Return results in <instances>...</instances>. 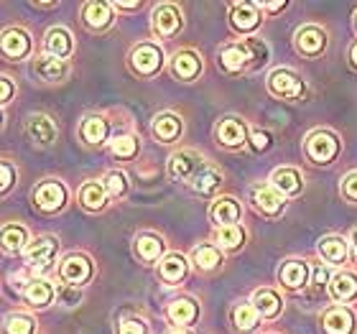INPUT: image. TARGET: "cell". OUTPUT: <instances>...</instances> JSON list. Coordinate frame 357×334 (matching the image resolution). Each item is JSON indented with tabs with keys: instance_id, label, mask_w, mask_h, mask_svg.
<instances>
[{
	"instance_id": "13",
	"label": "cell",
	"mask_w": 357,
	"mask_h": 334,
	"mask_svg": "<svg viewBox=\"0 0 357 334\" xmlns=\"http://www.w3.org/2000/svg\"><path fill=\"white\" fill-rule=\"evenodd\" d=\"M33 72H36V77L44 79V82H59V79L67 77L69 67L64 59H56L52 54H46V56H38V59L33 61Z\"/></svg>"
},
{
	"instance_id": "34",
	"label": "cell",
	"mask_w": 357,
	"mask_h": 334,
	"mask_svg": "<svg viewBox=\"0 0 357 334\" xmlns=\"http://www.w3.org/2000/svg\"><path fill=\"white\" fill-rule=\"evenodd\" d=\"M192 260L197 268L209 271V268H217L220 263H222V252H220V248H215V245H199L192 252Z\"/></svg>"
},
{
	"instance_id": "52",
	"label": "cell",
	"mask_w": 357,
	"mask_h": 334,
	"mask_svg": "<svg viewBox=\"0 0 357 334\" xmlns=\"http://www.w3.org/2000/svg\"><path fill=\"white\" fill-rule=\"evenodd\" d=\"M352 250H355V258H357V230L352 232Z\"/></svg>"
},
{
	"instance_id": "45",
	"label": "cell",
	"mask_w": 357,
	"mask_h": 334,
	"mask_svg": "<svg viewBox=\"0 0 357 334\" xmlns=\"http://www.w3.org/2000/svg\"><path fill=\"white\" fill-rule=\"evenodd\" d=\"M253 149L255 151H266L268 146H271V135L266 133V130H253Z\"/></svg>"
},
{
	"instance_id": "32",
	"label": "cell",
	"mask_w": 357,
	"mask_h": 334,
	"mask_svg": "<svg viewBox=\"0 0 357 334\" xmlns=\"http://www.w3.org/2000/svg\"><path fill=\"white\" fill-rule=\"evenodd\" d=\"M135 252H138V258H143L146 263H153V260H158V255L164 252V243H161V238L143 235V238L135 240Z\"/></svg>"
},
{
	"instance_id": "15",
	"label": "cell",
	"mask_w": 357,
	"mask_h": 334,
	"mask_svg": "<svg viewBox=\"0 0 357 334\" xmlns=\"http://www.w3.org/2000/svg\"><path fill=\"white\" fill-rule=\"evenodd\" d=\"M220 67L225 69V72H230V75H235V72H243L245 67H250V56H248L245 46L243 44H227L222 46V52H220Z\"/></svg>"
},
{
	"instance_id": "9",
	"label": "cell",
	"mask_w": 357,
	"mask_h": 334,
	"mask_svg": "<svg viewBox=\"0 0 357 334\" xmlns=\"http://www.w3.org/2000/svg\"><path fill=\"white\" fill-rule=\"evenodd\" d=\"M321 329L327 334H352L355 329V317L350 309L344 306H332L327 309V314L321 317Z\"/></svg>"
},
{
	"instance_id": "29",
	"label": "cell",
	"mask_w": 357,
	"mask_h": 334,
	"mask_svg": "<svg viewBox=\"0 0 357 334\" xmlns=\"http://www.w3.org/2000/svg\"><path fill=\"white\" fill-rule=\"evenodd\" d=\"M306 278H309V266H306L304 260H289V263H283V268H281L283 286L298 289V286L306 283Z\"/></svg>"
},
{
	"instance_id": "27",
	"label": "cell",
	"mask_w": 357,
	"mask_h": 334,
	"mask_svg": "<svg viewBox=\"0 0 357 334\" xmlns=\"http://www.w3.org/2000/svg\"><path fill=\"white\" fill-rule=\"evenodd\" d=\"M54 298V286L46 278H33V281L26 286V301H29L31 306H46L52 304Z\"/></svg>"
},
{
	"instance_id": "47",
	"label": "cell",
	"mask_w": 357,
	"mask_h": 334,
	"mask_svg": "<svg viewBox=\"0 0 357 334\" xmlns=\"http://www.w3.org/2000/svg\"><path fill=\"white\" fill-rule=\"evenodd\" d=\"M0 84H3V95H0V103L6 105L8 100H10V95H13V84H10V79H8V77H3V79H0Z\"/></svg>"
},
{
	"instance_id": "53",
	"label": "cell",
	"mask_w": 357,
	"mask_h": 334,
	"mask_svg": "<svg viewBox=\"0 0 357 334\" xmlns=\"http://www.w3.org/2000/svg\"><path fill=\"white\" fill-rule=\"evenodd\" d=\"M352 64H355V67H357V44L352 46Z\"/></svg>"
},
{
	"instance_id": "35",
	"label": "cell",
	"mask_w": 357,
	"mask_h": 334,
	"mask_svg": "<svg viewBox=\"0 0 357 334\" xmlns=\"http://www.w3.org/2000/svg\"><path fill=\"white\" fill-rule=\"evenodd\" d=\"M26 240H29V235H26V230H23L21 225H6L3 227V248H6L8 252H18L26 248Z\"/></svg>"
},
{
	"instance_id": "28",
	"label": "cell",
	"mask_w": 357,
	"mask_h": 334,
	"mask_svg": "<svg viewBox=\"0 0 357 334\" xmlns=\"http://www.w3.org/2000/svg\"><path fill=\"white\" fill-rule=\"evenodd\" d=\"M199 314V306L194 304L192 298H174L169 304V319L174 324H192Z\"/></svg>"
},
{
	"instance_id": "43",
	"label": "cell",
	"mask_w": 357,
	"mask_h": 334,
	"mask_svg": "<svg viewBox=\"0 0 357 334\" xmlns=\"http://www.w3.org/2000/svg\"><path fill=\"white\" fill-rule=\"evenodd\" d=\"M342 194L350 202H357V171H352V174H347V176H344V181H342Z\"/></svg>"
},
{
	"instance_id": "4",
	"label": "cell",
	"mask_w": 357,
	"mask_h": 334,
	"mask_svg": "<svg viewBox=\"0 0 357 334\" xmlns=\"http://www.w3.org/2000/svg\"><path fill=\"white\" fill-rule=\"evenodd\" d=\"M130 67L141 77H153L158 69L164 67V52L156 44L135 46L133 54H130Z\"/></svg>"
},
{
	"instance_id": "36",
	"label": "cell",
	"mask_w": 357,
	"mask_h": 334,
	"mask_svg": "<svg viewBox=\"0 0 357 334\" xmlns=\"http://www.w3.org/2000/svg\"><path fill=\"white\" fill-rule=\"evenodd\" d=\"M82 138L92 146H100L107 138V123L102 118H87L82 123Z\"/></svg>"
},
{
	"instance_id": "16",
	"label": "cell",
	"mask_w": 357,
	"mask_h": 334,
	"mask_svg": "<svg viewBox=\"0 0 357 334\" xmlns=\"http://www.w3.org/2000/svg\"><path fill=\"white\" fill-rule=\"evenodd\" d=\"M240 215H243V209H240V204L232 199V197H222V199H217L215 204H212V209H209V217H212V222H215L217 227L235 225L240 220Z\"/></svg>"
},
{
	"instance_id": "1",
	"label": "cell",
	"mask_w": 357,
	"mask_h": 334,
	"mask_svg": "<svg viewBox=\"0 0 357 334\" xmlns=\"http://www.w3.org/2000/svg\"><path fill=\"white\" fill-rule=\"evenodd\" d=\"M268 89H271L273 97H281V100H289V103L301 100L306 92L304 79H301L296 72H291V69H275V72H271V77H268Z\"/></svg>"
},
{
	"instance_id": "50",
	"label": "cell",
	"mask_w": 357,
	"mask_h": 334,
	"mask_svg": "<svg viewBox=\"0 0 357 334\" xmlns=\"http://www.w3.org/2000/svg\"><path fill=\"white\" fill-rule=\"evenodd\" d=\"M258 8H263V10H271V13H275V10H283V8H286V3H258Z\"/></svg>"
},
{
	"instance_id": "48",
	"label": "cell",
	"mask_w": 357,
	"mask_h": 334,
	"mask_svg": "<svg viewBox=\"0 0 357 334\" xmlns=\"http://www.w3.org/2000/svg\"><path fill=\"white\" fill-rule=\"evenodd\" d=\"M327 281H329L327 268H321V266L314 268V283H317V286H324V283H327Z\"/></svg>"
},
{
	"instance_id": "10",
	"label": "cell",
	"mask_w": 357,
	"mask_h": 334,
	"mask_svg": "<svg viewBox=\"0 0 357 334\" xmlns=\"http://www.w3.org/2000/svg\"><path fill=\"white\" fill-rule=\"evenodd\" d=\"M230 21L238 31L248 33V31L258 29V23H261V8H258V3H232Z\"/></svg>"
},
{
	"instance_id": "39",
	"label": "cell",
	"mask_w": 357,
	"mask_h": 334,
	"mask_svg": "<svg viewBox=\"0 0 357 334\" xmlns=\"http://www.w3.org/2000/svg\"><path fill=\"white\" fill-rule=\"evenodd\" d=\"M110 151H112V156H118V158H133L135 153H138V141H135L133 135H118V138L112 141Z\"/></svg>"
},
{
	"instance_id": "20",
	"label": "cell",
	"mask_w": 357,
	"mask_h": 334,
	"mask_svg": "<svg viewBox=\"0 0 357 334\" xmlns=\"http://www.w3.org/2000/svg\"><path fill=\"white\" fill-rule=\"evenodd\" d=\"M253 306H255V312L261 314V317H266V319H275V317L281 314V309H283V301H281V296H278L275 291L261 289V291H255V294H253Z\"/></svg>"
},
{
	"instance_id": "22",
	"label": "cell",
	"mask_w": 357,
	"mask_h": 334,
	"mask_svg": "<svg viewBox=\"0 0 357 334\" xmlns=\"http://www.w3.org/2000/svg\"><path fill=\"white\" fill-rule=\"evenodd\" d=\"M186 271H189L186 258L178 255V252H169V255L158 263V273H161V278H164L166 283H178L186 275Z\"/></svg>"
},
{
	"instance_id": "44",
	"label": "cell",
	"mask_w": 357,
	"mask_h": 334,
	"mask_svg": "<svg viewBox=\"0 0 357 334\" xmlns=\"http://www.w3.org/2000/svg\"><path fill=\"white\" fill-rule=\"evenodd\" d=\"M118 334H146V324L141 319H126L120 321Z\"/></svg>"
},
{
	"instance_id": "38",
	"label": "cell",
	"mask_w": 357,
	"mask_h": 334,
	"mask_svg": "<svg viewBox=\"0 0 357 334\" xmlns=\"http://www.w3.org/2000/svg\"><path fill=\"white\" fill-rule=\"evenodd\" d=\"M248 56H250V67H263L268 61V46L263 44L261 38H245L243 41Z\"/></svg>"
},
{
	"instance_id": "54",
	"label": "cell",
	"mask_w": 357,
	"mask_h": 334,
	"mask_svg": "<svg viewBox=\"0 0 357 334\" xmlns=\"http://www.w3.org/2000/svg\"><path fill=\"white\" fill-rule=\"evenodd\" d=\"M172 334H189V332H178V329H176V332H172Z\"/></svg>"
},
{
	"instance_id": "7",
	"label": "cell",
	"mask_w": 357,
	"mask_h": 334,
	"mask_svg": "<svg viewBox=\"0 0 357 334\" xmlns=\"http://www.w3.org/2000/svg\"><path fill=\"white\" fill-rule=\"evenodd\" d=\"M33 202H36V207L44 209V212H56V209H61L64 202H67V189H64L59 181H44V184L36 189V194H33Z\"/></svg>"
},
{
	"instance_id": "6",
	"label": "cell",
	"mask_w": 357,
	"mask_h": 334,
	"mask_svg": "<svg viewBox=\"0 0 357 334\" xmlns=\"http://www.w3.org/2000/svg\"><path fill=\"white\" fill-rule=\"evenodd\" d=\"M26 135L31 138L33 146H52L56 141V126L52 123V118H46V115H31L26 120Z\"/></svg>"
},
{
	"instance_id": "19",
	"label": "cell",
	"mask_w": 357,
	"mask_h": 334,
	"mask_svg": "<svg viewBox=\"0 0 357 334\" xmlns=\"http://www.w3.org/2000/svg\"><path fill=\"white\" fill-rule=\"evenodd\" d=\"M271 181H273V189L281 194H289V197H294V194H298L301 189H304V179H301V174H298L296 169H275L273 176H271Z\"/></svg>"
},
{
	"instance_id": "21",
	"label": "cell",
	"mask_w": 357,
	"mask_h": 334,
	"mask_svg": "<svg viewBox=\"0 0 357 334\" xmlns=\"http://www.w3.org/2000/svg\"><path fill=\"white\" fill-rule=\"evenodd\" d=\"M75 44H72V33L67 29H52L46 33V52L56 56V59H67L72 54Z\"/></svg>"
},
{
	"instance_id": "8",
	"label": "cell",
	"mask_w": 357,
	"mask_h": 334,
	"mask_svg": "<svg viewBox=\"0 0 357 334\" xmlns=\"http://www.w3.org/2000/svg\"><path fill=\"white\" fill-rule=\"evenodd\" d=\"M59 273L72 289H77V286H82V283L89 281V275H92V263H89L84 255H69V258L61 263Z\"/></svg>"
},
{
	"instance_id": "17",
	"label": "cell",
	"mask_w": 357,
	"mask_h": 334,
	"mask_svg": "<svg viewBox=\"0 0 357 334\" xmlns=\"http://www.w3.org/2000/svg\"><path fill=\"white\" fill-rule=\"evenodd\" d=\"M245 126H243V120L238 118H225L220 120V126H217V138L220 143H225L227 149H238L245 143Z\"/></svg>"
},
{
	"instance_id": "2",
	"label": "cell",
	"mask_w": 357,
	"mask_h": 334,
	"mask_svg": "<svg viewBox=\"0 0 357 334\" xmlns=\"http://www.w3.org/2000/svg\"><path fill=\"white\" fill-rule=\"evenodd\" d=\"M207 169H209L207 161L199 153H194V151H178V153L172 156V161H169L172 176L178 179V181H186V184H194Z\"/></svg>"
},
{
	"instance_id": "12",
	"label": "cell",
	"mask_w": 357,
	"mask_h": 334,
	"mask_svg": "<svg viewBox=\"0 0 357 334\" xmlns=\"http://www.w3.org/2000/svg\"><path fill=\"white\" fill-rule=\"evenodd\" d=\"M327 46V33L317 26H304V29L296 31V49L306 56H317V54L324 52Z\"/></svg>"
},
{
	"instance_id": "3",
	"label": "cell",
	"mask_w": 357,
	"mask_h": 334,
	"mask_svg": "<svg viewBox=\"0 0 357 334\" xmlns=\"http://www.w3.org/2000/svg\"><path fill=\"white\" fill-rule=\"evenodd\" d=\"M340 153V141L335 133L329 130H314L306 138V156L312 158L314 164H332Z\"/></svg>"
},
{
	"instance_id": "49",
	"label": "cell",
	"mask_w": 357,
	"mask_h": 334,
	"mask_svg": "<svg viewBox=\"0 0 357 334\" xmlns=\"http://www.w3.org/2000/svg\"><path fill=\"white\" fill-rule=\"evenodd\" d=\"M59 296H61V301H64V304L72 306V304H77V301H79V291H77V289H72V291H61Z\"/></svg>"
},
{
	"instance_id": "26",
	"label": "cell",
	"mask_w": 357,
	"mask_h": 334,
	"mask_svg": "<svg viewBox=\"0 0 357 334\" xmlns=\"http://www.w3.org/2000/svg\"><path fill=\"white\" fill-rule=\"evenodd\" d=\"M153 133H156L158 141H164V143L176 141L178 133H181V120H178L176 115H172V112H164V115H158V118L153 120Z\"/></svg>"
},
{
	"instance_id": "14",
	"label": "cell",
	"mask_w": 357,
	"mask_h": 334,
	"mask_svg": "<svg viewBox=\"0 0 357 334\" xmlns=\"http://www.w3.org/2000/svg\"><path fill=\"white\" fill-rule=\"evenodd\" d=\"M253 204L255 209L266 217H275L283 212V197L271 186H255L253 189Z\"/></svg>"
},
{
	"instance_id": "11",
	"label": "cell",
	"mask_w": 357,
	"mask_h": 334,
	"mask_svg": "<svg viewBox=\"0 0 357 334\" xmlns=\"http://www.w3.org/2000/svg\"><path fill=\"white\" fill-rule=\"evenodd\" d=\"M178 29H181V13H178V8L166 3V6H158L156 10H153V31H156L161 38L174 36Z\"/></svg>"
},
{
	"instance_id": "55",
	"label": "cell",
	"mask_w": 357,
	"mask_h": 334,
	"mask_svg": "<svg viewBox=\"0 0 357 334\" xmlns=\"http://www.w3.org/2000/svg\"><path fill=\"white\" fill-rule=\"evenodd\" d=\"M355 29H357V13H355Z\"/></svg>"
},
{
	"instance_id": "30",
	"label": "cell",
	"mask_w": 357,
	"mask_h": 334,
	"mask_svg": "<svg viewBox=\"0 0 357 334\" xmlns=\"http://www.w3.org/2000/svg\"><path fill=\"white\" fill-rule=\"evenodd\" d=\"M319 255L327 263H344V258H347V243H344V238L329 235V238L319 240Z\"/></svg>"
},
{
	"instance_id": "46",
	"label": "cell",
	"mask_w": 357,
	"mask_h": 334,
	"mask_svg": "<svg viewBox=\"0 0 357 334\" xmlns=\"http://www.w3.org/2000/svg\"><path fill=\"white\" fill-rule=\"evenodd\" d=\"M10 184H13V169H10V164H3V192H8L10 189Z\"/></svg>"
},
{
	"instance_id": "23",
	"label": "cell",
	"mask_w": 357,
	"mask_h": 334,
	"mask_svg": "<svg viewBox=\"0 0 357 334\" xmlns=\"http://www.w3.org/2000/svg\"><path fill=\"white\" fill-rule=\"evenodd\" d=\"M82 18H84V23H87L89 29H97V31L107 29V26L112 23L110 6H107V3H84Z\"/></svg>"
},
{
	"instance_id": "37",
	"label": "cell",
	"mask_w": 357,
	"mask_h": 334,
	"mask_svg": "<svg viewBox=\"0 0 357 334\" xmlns=\"http://www.w3.org/2000/svg\"><path fill=\"white\" fill-rule=\"evenodd\" d=\"M245 240V232L238 225H227V227H217V243L222 248H240Z\"/></svg>"
},
{
	"instance_id": "40",
	"label": "cell",
	"mask_w": 357,
	"mask_h": 334,
	"mask_svg": "<svg viewBox=\"0 0 357 334\" xmlns=\"http://www.w3.org/2000/svg\"><path fill=\"white\" fill-rule=\"evenodd\" d=\"M33 329H36V324L26 314H13L6 321V334H33Z\"/></svg>"
},
{
	"instance_id": "42",
	"label": "cell",
	"mask_w": 357,
	"mask_h": 334,
	"mask_svg": "<svg viewBox=\"0 0 357 334\" xmlns=\"http://www.w3.org/2000/svg\"><path fill=\"white\" fill-rule=\"evenodd\" d=\"M105 189H107V194L110 197H123V194L128 192V179L126 174H120V171H112V174H107V179H105Z\"/></svg>"
},
{
	"instance_id": "5",
	"label": "cell",
	"mask_w": 357,
	"mask_h": 334,
	"mask_svg": "<svg viewBox=\"0 0 357 334\" xmlns=\"http://www.w3.org/2000/svg\"><path fill=\"white\" fill-rule=\"evenodd\" d=\"M56 240L54 238H38L33 240L29 248H26V263H29L33 271H49L54 263V255H56Z\"/></svg>"
},
{
	"instance_id": "24",
	"label": "cell",
	"mask_w": 357,
	"mask_h": 334,
	"mask_svg": "<svg viewBox=\"0 0 357 334\" xmlns=\"http://www.w3.org/2000/svg\"><path fill=\"white\" fill-rule=\"evenodd\" d=\"M172 69L178 79H186V82H189V79H194V77L202 72V61H199V56L192 52H178L172 61Z\"/></svg>"
},
{
	"instance_id": "31",
	"label": "cell",
	"mask_w": 357,
	"mask_h": 334,
	"mask_svg": "<svg viewBox=\"0 0 357 334\" xmlns=\"http://www.w3.org/2000/svg\"><path fill=\"white\" fill-rule=\"evenodd\" d=\"M105 199H107V189L100 181H87L79 192V202H82L87 209H102Z\"/></svg>"
},
{
	"instance_id": "18",
	"label": "cell",
	"mask_w": 357,
	"mask_h": 334,
	"mask_svg": "<svg viewBox=\"0 0 357 334\" xmlns=\"http://www.w3.org/2000/svg\"><path fill=\"white\" fill-rule=\"evenodd\" d=\"M3 52H6V56H10V59H23V56H29V52H31L29 33L21 29L6 31V33H3Z\"/></svg>"
},
{
	"instance_id": "51",
	"label": "cell",
	"mask_w": 357,
	"mask_h": 334,
	"mask_svg": "<svg viewBox=\"0 0 357 334\" xmlns=\"http://www.w3.org/2000/svg\"><path fill=\"white\" fill-rule=\"evenodd\" d=\"M112 6L123 8V10H135V8H141V3H138V0H133V3H123V0H115Z\"/></svg>"
},
{
	"instance_id": "25",
	"label": "cell",
	"mask_w": 357,
	"mask_h": 334,
	"mask_svg": "<svg viewBox=\"0 0 357 334\" xmlns=\"http://www.w3.org/2000/svg\"><path fill=\"white\" fill-rule=\"evenodd\" d=\"M329 294H332V298L342 301V304L357 298V275L337 273L335 278H332V283H329Z\"/></svg>"
},
{
	"instance_id": "41",
	"label": "cell",
	"mask_w": 357,
	"mask_h": 334,
	"mask_svg": "<svg viewBox=\"0 0 357 334\" xmlns=\"http://www.w3.org/2000/svg\"><path fill=\"white\" fill-rule=\"evenodd\" d=\"M220 181H222V176H220V174H217L215 169H207L199 179H197V181H194L192 186H194V192H199V194H212V192L217 189V186H220Z\"/></svg>"
},
{
	"instance_id": "33",
	"label": "cell",
	"mask_w": 357,
	"mask_h": 334,
	"mask_svg": "<svg viewBox=\"0 0 357 334\" xmlns=\"http://www.w3.org/2000/svg\"><path fill=\"white\" fill-rule=\"evenodd\" d=\"M258 317H261V314L255 312L253 304H238L232 309V324L238 329H243V332H250V329L258 324Z\"/></svg>"
}]
</instances>
